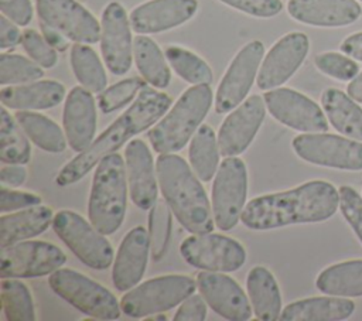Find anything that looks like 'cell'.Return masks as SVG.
Masks as SVG:
<instances>
[{"label":"cell","mask_w":362,"mask_h":321,"mask_svg":"<svg viewBox=\"0 0 362 321\" xmlns=\"http://www.w3.org/2000/svg\"><path fill=\"white\" fill-rule=\"evenodd\" d=\"M30 139L3 106L0 110V161L3 164H27L31 158Z\"/></svg>","instance_id":"obj_34"},{"label":"cell","mask_w":362,"mask_h":321,"mask_svg":"<svg viewBox=\"0 0 362 321\" xmlns=\"http://www.w3.org/2000/svg\"><path fill=\"white\" fill-rule=\"evenodd\" d=\"M161 194L173 215L189 233H206L215 228L212 205L191 165L174 153H164L156 161Z\"/></svg>","instance_id":"obj_3"},{"label":"cell","mask_w":362,"mask_h":321,"mask_svg":"<svg viewBox=\"0 0 362 321\" xmlns=\"http://www.w3.org/2000/svg\"><path fill=\"white\" fill-rule=\"evenodd\" d=\"M308 49L310 41L303 33H288L279 38L262 61L256 78L257 86L270 91L287 82L304 62Z\"/></svg>","instance_id":"obj_18"},{"label":"cell","mask_w":362,"mask_h":321,"mask_svg":"<svg viewBox=\"0 0 362 321\" xmlns=\"http://www.w3.org/2000/svg\"><path fill=\"white\" fill-rule=\"evenodd\" d=\"M96 100L92 92L83 86H74L65 98L62 126L68 146L76 151H85L96 133Z\"/></svg>","instance_id":"obj_20"},{"label":"cell","mask_w":362,"mask_h":321,"mask_svg":"<svg viewBox=\"0 0 362 321\" xmlns=\"http://www.w3.org/2000/svg\"><path fill=\"white\" fill-rule=\"evenodd\" d=\"M219 157L218 136H215V132L209 124H201L189 140L188 147L189 165L201 181L208 182L215 177L221 164Z\"/></svg>","instance_id":"obj_33"},{"label":"cell","mask_w":362,"mask_h":321,"mask_svg":"<svg viewBox=\"0 0 362 321\" xmlns=\"http://www.w3.org/2000/svg\"><path fill=\"white\" fill-rule=\"evenodd\" d=\"M148 255V230L143 226L130 229L119 245L112 269L113 286L119 291H127L137 286L147 267Z\"/></svg>","instance_id":"obj_23"},{"label":"cell","mask_w":362,"mask_h":321,"mask_svg":"<svg viewBox=\"0 0 362 321\" xmlns=\"http://www.w3.org/2000/svg\"><path fill=\"white\" fill-rule=\"evenodd\" d=\"M40 21L58 30L75 42L100 41V24L95 16L76 0H37Z\"/></svg>","instance_id":"obj_15"},{"label":"cell","mask_w":362,"mask_h":321,"mask_svg":"<svg viewBox=\"0 0 362 321\" xmlns=\"http://www.w3.org/2000/svg\"><path fill=\"white\" fill-rule=\"evenodd\" d=\"M294 153L304 161L348 171L362 170V143L337 134H298L291 141Z\"/></svg>","instance_id":"obj_12"},{"label":"cell","mask_w":362,"mask_h":321,"mask_svg":"<svg viewBox=\"0 0 362 321\" xmlns=\"http://www.w3.org/2000/svg\"><path fill=\"white\" fill-rule=\"evenodd\" d=\"M130 18L124 7L110 1L102 13L100 51L107 69L115 75L129 72L133 59Z\"/></svg>","instance_id":"obj_17"},{"label":"cell","mask_w":362,"mask_h":321,"mask_svg":"<svg viewBox=\"0 0 362 321\" xmlns=\"http://www.w3.org/2000/svg\"><path fill=\"white\" fill-rule=\"evenodd\" d=\"M355 311V303L345 297H308L286 305L280 314L281 321H341Z\"/></svg>","instance_id":"obj_26"},{"label":"cell","mask_w":362,"mask_h":321,"mask_svg":"<svg viewBox=\"0 0 362 321\" xmlns=\"http://www.w3.org/2000/svg\"><path fill=\"white\" fill-rule=\"evenodd\" d=\"M71 66L78 82L92 93L106 89L107 76L98 54L86 44L75 42L69 54Z\"/></svg>","instance_id":"obj_35"},{"label":"cell","mask_w":362,"mask_h":321,"mask_svg":"<svg viewBox=\"0 0 362 321\" xmlns=\"http://www.w3.org/2000/svg\"><path fill=\"white\" fill-rule=\"evenodd\" d=\"M126 164L120 154L103 157L95 168L88 201L89 221L103 235L115 233L123 223L127 209Z\"/></svg>","instance_id":"obj_5"},{"label":"cell","mask_w":362,"mask_h":321,"mask_svg":"<svg viewBox=\"0 0 362 321\" xmlns=\"http://www.w3.org/2000/svg\"><path fill=\"white\" fill-rule=\"evenodd\" d=\"M24 164H4L0 170L1 185L20 187L27 180V170Z\"/></svg>","instance_id":"obj_49"},{"label":"cell","mask_w":362,"mask_h":321,"mask_svg":"<svg viewBox=\"0 0 362 321\" xmlns=\"http://www.w3.org/2000/svg\"><path fill=\"white\" fill-rule=\"evenodd\" d=\"M23 33L18 30L14 21L7 18L4 14L0 16V48L7 49L21 42Z\"/></svg>","instance_id":"obj_48"},{"label":"cell","mask_w":362,"mask_h":321,"mask_svg":"<svg viewBox=\"0 0 362 321\" xmlns=\"http://www.w3.org/2000/svg\"><path fill=\"white\" fill-rule=\"evenodd\" d=\"M133 57L141 78L147 83L158 89L170 85L171 71L168 61L154 40L147 35H137L133 41Z\"/></svg>","instance_id":"obj_31"},{"label":"cell","mask_w":362,"mask_h":321,"mask_svg":"<svg viewBox=\"0 0 362 321\" xmlns=\"http://www.w3.org/2000/svg\"><path fill=\"white\" fill-rule=\"evenodd\" d=\"M54 232L69 250L88 267L109 269L113 262V247L100 230L83 216L71 209H61L52 219Z\"/></svg>","instance_id":"obj_8"},{"label":"cell","mask_w":362,"mask_h":321,"mask_svg":"<svg viewBox=\"0 0 362 321\" xmlns=\"http://www.w3.org/2000/svg\"><path fill=\"white\" fill-rule=\"evenodd\" d=\"M14 117L27 137L41 150L62 153L66 148L68 140L65 132L48 116L31 110H17Z\"/></svg>","instance_id":"obj_32"},{"label":"cell","mask_w":362,"mask_h":321,"mask_svg":"<svg viewBox=\"0 0 362 321\" xmlns=\"http://www.w3.org/2000/svg\"><path fill=\"white\" fill-rule=\"evenodd\" d=\"M171 98L157 89L144 86L134 102L92 144L68 161L55 177V182L66 187L82 180L107 154L116 153L127 140L150 129L170 109Z\"/></svg>","instance_id":"obj_2"},{"label":"cell","mask_w":362,"mask_h":321,"mask_svg":"<svg viewBox=\"0 0 362 321\" xmlns=\"http://www.w3.org/2000/svg\"><path fill=\"white\" fill-rule=\"evenodd\" d=\"M124 164L130 199L140 209H150L157 201V170L147 144L133 139L124 148Z\"/></svg>","instance_id":"obj_21"},{"label":"cell","mask_w":362,"mask_h":321,"mask_svg":"<svg viewBox=\"0 0 362 321\" xmlns=\"http://www.w3.org/2000/svg\"><path fill=\"white\" fill-rule=\"evenodd\" d=\"M197 10V0H150L134 7L129 18L136 33L154 34L187 23Z\"/></svg>","instance_id":"obj_22"},{"label":"cell","mask_w":362,"mask_h":321,"mask_svg":"<svg viewBox=\"0 0 362 321\" xmlns=\"http://www.w3.org/2000/svg\"><path fill=\"white\" fill-rule=\"evenodd\" d=\"M246 288L256 320L274 321L281 314V294L274 274L264 266H255L246 277Z\"/></svg>","instance_id":"obj_28"},{"label":"cell","mask_w":362,"mask_h":321,"mask_svg":"<svg viewBox=\"0 0 362 321\" xmlns=\"http://www.w3.org/2000/svg\"><path fill=\"white\" fill-rule=\"evenodd\" d=\"M164 54L177 75L188 83L209 85L212 82L214 75L211 66L195 52L178 45H167Z\"/></svg>","instance_id":"obj_37"},{"label":"cell","mask_w":362,"mask_h":321,"mask_svg":"<svg viewBox=\"0 0 362 321\" xmlns=\"http://www.w3.org/2000/svg\"><path fill=\"white\" fill-rule=\"evenodd\" d=\"M266 109L263 96L252 95L230 110L216 134L221 156H239L250 146L264 120Z\"/></svg>","instance_id":"obj_16"},{"label":"cell","mask_w":362,"mask_h":321,"mask_svg":"<svg viewBox=\"0 0 362 321\" xmlns=\"http://www.w3.org/2000/svg\"><path fill=\"white\" fill-rule=\"evenodd\" d=\"M54 212L47 205H35L0 216V247L35 238L52 225Z\"/></svg>","instance_id":"obj_27"},{"label":"cell","mask_w":362,"mask_h":321,"mask_svg":"<svg viewBox=\"0 0 362 321\" xmlns=\"http://www.w3.org/2000/svg\"><path fill=\"white\" fill-rule=\"evenodd\" d=\"M173 211L165 199H157L148 212L150 255L154 262L161 260L170 246L173 229Z\"/></svg>","instance_id":"obj_38"},{"label":"cell","mask_w":362,"mask_h":321,"mask_svg":"<svg viewBox=\"0 0 362 321\" xmlns=\"http://www.w3.org/2000/svg\"><path fill=\"white\" fill-rule=\"evenodd\" d=\"M338 192L341 214L362 243V198L349 185L339 187Z\"/></svg>","instance_id":"obj_43"},{"label":"cell","mask_w":362,"mask_h":321,"mask_svg":"<svg viewBox=\"0 0 362 321\" xmlns=\"http://www.w3.org/2000/svg\"><path fill=\"white\" fill-rule=\"evenodd\" d=\"M197 280L187 274H164L127 290L120 298L122 313L130 318H146L181 304L194 294Z\"/></svg>","instance_id":"obj_6"},{"label":"cell","mask_w":362,"mask_h":321,"mask_svg":"<svg viewBox=\"0 0 362 321\" xmlns=\"http://www.w3.org/2000/svg\"><path fill=\"white\" fill-rule=\"evenodd\" d=\"M66 262L57 245L45 240H21L0 250V276L28 279L54 273Z\"/></svg>","instance_id":"obj_11"},{"label":"cell","mask_w":362,"mask_h":321,"mask_svg":"<svg viewBox=\"0 0 362 321\" xmlns=\"http://www.w3.org/2000/svg\"><path fill=\"white\" fill-rule=\"evenodd\" d=\"M195 280L199 294L222 318L230 321L250 320L253 313L250 300L235 279L223 272L201 270Z\"/></svg>","instance_id":"obj_19"},{"label":"cell","mask_w":362,"mask_h":321,"mask_svg":"<svg viewBox=\"0 0 362 321\" xmlns=\"http://www.w3.org/2000/svg\"><path fill=\"white\" fill-rule=\"evenodd\" d=\"M0 10L17 25H27L33 18V6L30 0H0Z\"/></svg>","instance_id":"obj_47"},{"label":"cell","mask_w":362,"mask_h":321,"mask_svg":"<svg viewBox=\"0 0 362 321\" xmlns=\"http://www.w3.org/2000/svg\"><path fill=\"white\" fill-rule=\"evenodd\" d=\"M315 66L325 75L338 81H351L359 72V65L338 52H321L314 58Z\"/></svg>","instance_id":"obj_41"},{"label":"cell","mask_w":362,"mask_h":321,"mask_svg":"<svg viewBox=\"0 0 362 321\" xmlns=\"http://www.w3.org/2000/svg\"><path fill=\"white\" fill-rule=\"evenodd\" d=\"M182 259L192 267L208 272L230 273L246 262V250L240 242L219 233H194L180 245Z\"/></svg>","instance_id":"obj_10"},{"label":"cell","mask_w":362,"mask_h":321,"mask_svg":"<svg viewBox=\"0 0 362 321\" xmlns=\"http://www.w3.org/2000/svg\"><path fill=\"white\" fill-rule=\"evenodd\" d=\"M338 206V189L331 182L314 180L287 191L252 198L245 205L240 221L252 230H269L325 221Z\"/></svg>","instance_id":"obj_1"},{"label":"cell","mask_w":362,"mask_h":321,"mask_svg":"<svg viewBox=\"0 0 362 321\" xmlns=\"http://www.w3.org/2000/svg\"><path fill=\"white\" fill-rule=\"evenodd\" d=\"M346 92L355 102L362 103V72L349 82Z\"/></svg>","instance_id":"obj_52"},{"label":"cell","mask_w":362,"mask_h":321,"mask_svg":"<svg viewBox=\"0 0 362 321\" xmlns=\"http://www.w3.org/2000/svg\"><path fill=\"white\" fill-rule=\"evenodd\" d=\"M263 58L264 45L257 40L250 41L240 48L218 85L215 95L216 113H228L246 99L255 79L257 78V69L262 65L260 62Z\"/></svg>","instance_id":"obj_13"},{"label":"cell","mask_w":362,"mask_h":321,"mask_svg":"<svg viewBox=\"0 0 362 321\" xmlns=\"http://www.w3.org/2000/svg\"><path fill=\"white\" fill-rule=\"evenodd\" d=\"M146 320H148V321H158V320L164 321V320H167V317H165L164 314H160V313H157V314H153V315H148V317H146Z\"/></svg>","instance_id":"obj_53"},{"label":"cell","mask_w":362,"mask_h":321,"mask_svg":"<svg viewBox=\"0 0 362 321\" xmlns=\"http://www.w3.org/2000/svg\"><path fill=\"white\" fill-rule=\"evenodd\" d=\"M40 27L42 31L44 38L47 40V42L55 48L57 51H65L68 48V37H65L62 33H59L58 30L49 27L48 24H45L44 21H40Z\"/></svg>","instance_id":"obj_50"},{"label":"cell","mask_w":362,"mask_h":321,"mask_svg":"<svg viewBox=\"0 0 362 321\" xmlns=\"http://www.w3.org/2000/svg\"><path fill=\"white\" fill-rule=\"evenodd\" d=\"M321 105L337 132L362 141V109L349 95L337 88H327L321 93Z\"/></svg>","instance_id":"obj_29"},{"label":"cell","mask_w":362,"mask_h":321,"mask_svg":"<svg viewBox=\"0 0 362 321\" xmlns=\"http://www.w3.org/2000/svg\"><path fill=\"white\" fill-rule=\"evenodd\" d=\"M236 10H240L253 17L269 18L277 16L281 8V0H219Z\"/></svg>","instance_id":"obj_44"},{"label":"cell","mask_w":362,"mask_h":321,"mask_svg":"<svg viewBox=\"0 0 362 321\" xmlns=\"http://www.w3.org/2000/svg\"><path fill=\"white\" fill-rule=\"evenodd\" d=\"M269 113L281 124L303 133H327L324 110L308 96L290 89L276 88L263 95Z\"/></svg>","instance_id":"obj_14"},{"label":"cell","mask_w":362,"mask_h":321,"mask_svg":"<svg viewBox=\"0 0 362 321\" xmlns=\"http://www.w3.org/2000/svg\"><path fill=\"white\" fill-rule=\"evenodd\" d=\"M21 45L27 55L45 69L52 68L58 62L57 49L47 42L44 35L33 28H27L25 31H23Z\"/></svg>","instance_id":"obj_42"},{"label":"cell","mask_w":362,"mask_h":321,"mask_svg":"<svg viewBox=\"0 0 362 321\" xmlns=\"http://www.w3.org/2000/svg\"><path fill=\"white\" fill-rule=\"evenodd\" d=\"M1 310L8 321H34L35 308L30 288L16 277L1 280Z\"/></svg>","instance_id":"obj_36"},{"label":"cell","mask_w":362,"mask_h":321,"mask_svg":"<svg viewBox=\"0 0 362 321\" xmlns=\"http://www.w3.org/2000/svg\"><path fill=\"white\" fill-rule=\"evenodd\" d=\"M212 99V89L206 83L188 88L165 116L148 129L147 137L153 150L164 154L184 148L202 124Z\"/></svg>","instance_id":"obj_4"},{"label":"cell","mask_w":362,"mask_h":321,"mask_svg":"<svg viewBox=\"0 0 362 321\" xmlns=\"http://www.w3.org/2000/svg\"><path fill=\"white\" fill-rule=\"evenodd\" d=\"M339 48L345 55L356 61H362V31L346 37Z\"/></svg>","instance_id":"obj_51"},{"label":"cell","mask_w":362,"mask_h":321,"mask_svg":"<svg viewBox=\"0 0 362 321\" xmlns=\"http://www.w3.org/2000/svg\"><path fill=\"white\" fill-rule=\"evenodd\" d=\"M206 318V301L201 294L187 297L174 314V321H204Z\"/></svg>","instance_id":"obj_46"},{"label":"cell","mask_w":362,"mask_h":321,"mask_svg":"<svg viewBox=\"0 0 362 321\" xmlns=\"http://www.w3.org/2000/svg\"><path fill=\"white\" fill-rule=\"evenodd\" d=\"M146 83L147 82L144 81V78H139V76L119 81L107 86L106 89H103L100 93H98V98H96L98 107L105 115L112 113L117 109H122L124 105L132 102L144 86H147Z\"/></svg>","instance_id":"obj_40"},{"label":"cell","mask_w":362,"mask_h":321,"mask_svg":"<svg viewBox=\"0 0 362 321\" xmlns=\"http://www.w3.org/2000/svg\"><path fill=\"white\" fill-rule=\"evenodd\" d=\"M361 1H362V0H361Z\"/></svg>","instance_id":"obj_54"},{"label":"cell","mask_w":362,"mask_h":321,"mask_svg":"<svg viewBox=\"0 0 362 321\" xmlns=\"http://www.w3.org/2000/svg\"><path fill=\"white\" fill-rule=\"evenodd\" d=\"M247 170L240 157H225L215 174L211 192V205L215 225L221 230H230L246 205Z\"/></svg>","instance_id":"obj_9"},{"label":"cell","mask_w":362,"mask_h":321,"mask_svg":"<svg viewBox=\"0 0 362 321\" xmlns=\"http://www.w3.org/2000/svg\"><path fill=\"white\" fill-rule=\"evenodd\" d=\"M42 198L33 192L25 191H14L8 189L6 185L0 188V211L1 214L6 212H16L24 208L41 205Z\"/></svg>","instance_id":"obj_45"},{"label":"cell","mask_w":362,"mask_h":321,"mask_svg":"<svg viewBox=\"0 0 362 321\" xmlns=\"http://www.w3.org/2000/svg\"><path fill=\"white\" fill-rule=\"evenodd\" d=\"M44 76L42 66L18 54L0 55V85H20L38 81Z\"/></svg>","instance_id":"obj_39"},{"label":"cell","mask_w":362,"mask_h":321,"mask_svg":"<svg viewBox=\"0 0 362 321\" xmlns=\"http://www.w3.org/2000/svg\"><path fill=\"white\" fill-rule=\"evenodd\" d=\"M65 98V86L58 81L44 79L4 86L0 102L14 110H42L59 105Z\"/></svg>","instance_id":"obj_25"},{"label":"cell","mask_w":362,"mask_h":321,"mask_svg":"<svg viewBox=\"0 0 362 321\" xmlns=\"http://www.w3.org/2000/svg\"><path fill=\"white\" fill-rule=\"evenodd\" d=\"M315 287L328 296H362V260H348L325 267L315 280Z\"/></svg>","instance_id":"obj_30"},{"label":"cell","mask_w":362,"mask_h":321,"mask_svg":"<svg viewBox=\"0 0 362 321\" xmlns=\"http://www.w3.org/2000/svg\"><path fill=\"white\" fill-rule=\"evenodd\" d=\"M288 14L315 27H344L356 21L362 13L356 0H288Z\"/></svg>","instance_id":"obj_24"},{"label":"cell","mask_w":362,"mask_h":321,"mask_svg":"<svg viewBox=\"0 0 362 321\" xmlns=\"http://www.w3.org/2000/svg\"><path fill=\"white\" fill-rule=\"evenodd\" d=\"M48 284L52 291L72 307L96 320H117L122 313L116 296L74 269H57L49 274Z\"/></svg>","instance_id":"obj_7"}]
</instances>
